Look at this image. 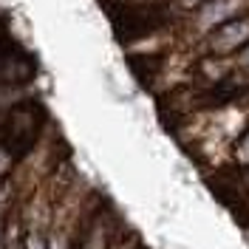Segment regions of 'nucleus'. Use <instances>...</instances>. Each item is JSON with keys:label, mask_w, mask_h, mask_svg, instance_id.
I'll use <instances>...</instances> for the list:
<instances>
[{"label": "nucleus", "mask_w": 249, "mask_h": 249, "mask_svg": "<svg viewBox=\"0 0 249 249\" xmlns=\"http://www.w3.org/2000/svg\"><path fill=\"white\" fill-rule=\"evenodd\" d=\"M65 159H68V153H65V142H62L60 130H57V124L51 122V119H46L37 142L31 144L29 153L20 156L15 173L9 176V184L15 187L17 201L29 198L31 193L43 184Z\"/></svg>", "instance_id": "obj_1"}, {"label": "nucleus", "mask_w": 249, "mask_h": 249, "mask_svg": "<svg viewBox=\"0 0 249 249\" xmlns=\"http://www.w3.org/2000/svg\"><path fill=\"white\" fill-rule=\"evenodd\" d=\"M244 15H249V0H210V3L198 6L196 12L181 17V26H176L178 40H181L184 48H196L218 26H224V23Z\"/></svg>", "instance_id": "obj_2"}, {"label": "nucleus", "mask_w": 249, "mask_h": 249, "mask_svg": "<svg viewBox=\"0 0 249 249\" xmlns=\"http://www.w3.org/2000/svg\"><path fill=\"white\" fill-rule=\"evenodd\" d=\"M249 46V15L235 17L230 23L218 26L196 46L198 54H215V57H238Z\"/></svg>", "instance_id": "obj_3"}, {"label": "nucleus", "mask_w": 249, "mask_h": 249, "mask_svg": "<svg viewBox=\"0 0 249 249\" xmlns=\"http://www.w3.org/2000/svg\"><path fill=\"white\" fill-rule=\"evenodd\" d=\"M119 227H122V218L116 215V210L108 207V204H102L96 210V215L91 218V224L82 230V235L77 238L74 247L77 249H108Z\"/></svg>", "instance_id": "obj_4"}, {"label": "nucleus", "mask_w": 249, "mask_h": 249, "mask_svg": "<svg viewBox=\"0 0 249 249\" xmlns=\"http://www.w3.org/2000/svg\"><path fill=\"white\" fill-rule=\"evenodd\" d=\"M230 167H235V170H249V127L235 139L232 150H230Z\"/></svg>", "instance_id": "obj_5"}, {"label": "nucleus", "mask_w": 249, "mask_h": 249, "mask_svg": "<svg viewBox=\"0 0 249 249\" xmlns=\"http://www.w3.org/2000/svg\"><path fill=\"white\" fill-rule=\"evenodd\" d=\"M17 161H20V156H17L6 142H0V181H6V178L15 173Z\"/></svg>", "instance_id": "obj_6"}, {"label": "nucleus", "mask_w": 249, "mask_h": 249, "mask_svg": "<svg viewBox=\"0 0 249 249\" xmlns=\"http://www.w3.org/2000/svg\"><path fill=\"white\" fill-rule=\"evenodd\" d=\"M108 249H142L139 247V238H136V232L133 230H127V227H119L116 230V235H113V241H110Z\"/></svg>", "instance_id": "obj_7"}, {"label": "nucleus", "mask_w": 249, "mask_h": 249, "mask_svg": "<svg viewBox=\"0 0 249 249\" xmlns=\"http://www.w3.org/2000/svg\"><path fill=\"white\" fill-rule=\"evenodd\" d=\"M17 204H20V201H17V193H15V187L9 184V178H6V181H0V221L12 213Z\"/></svg>", "instance_id": "obj_8"}, {"label": "nucleus", "mask_w": 249, "mask_h": 249, "mask_svg": "<svg viewBox=\"0 0 249 249\" xmlns=\"http://www.w3.org/2000/svg\"><path fill=\"white\" fill-rule=\"evenodd\" d=\"M204 3H210V0H170V9L178 17H184V15H190V12H196L198 6H204Z\"/></svg>", "instance_id": "obj_9"}, {"label": "nucleus", "mask_w": 249, "mask_h": 249, "mask_svg": "<svg viewBox=\"0 0 249 249\" xmlns=\"http://www.w3.org/2000/svg\"><path fill=\"white\" fill-rule=\"evenodd\" d=\"M46 249H74V241H71L68 235H62V232H54V230H48Z\"/></svg>", "instance_id": "obj_10"}, {"label": "nucleus", "mask_w": 249, "mask_h": 249, "mask_svg": "<svg viewBox=\"0 0 249 249\" xmlns=\"http://www.w3.org/2000/svg\"><path fill=\"white\" fill-rule=\"evenodd\" d=\"M46 241H48V232H26V238H23V244H20V249H46Z\"/></svg>", "instance_id": "obj_11"}, {"label": "nucleus", "mask_w": 249, "mask_h": 249, "mask_svg": "<svg viewBox=\"0 0 249 249\" xmlns=\"http://www.w3.org/2000/svg\"><path fill=\"white\" fill-rule=\"evenodd\" d=\"M232 60H235V71H238V74H244V77L249 79V46L244 48L238 57H232Z\"/></svg>", "instance_id": "obj_12"}, {"label": "nucleus", "mask_w": 249, "mask_h": 249, "mask_svg": "<svg viewBox=\"0 0 249 249\" xmlns=\"http://www.w3.org/2000/svg\"><path fill=\"white\" fill-rule=\"evenodd\" d=\"M0 249H6V241H3V230H0Z\"/></svg>", "instance_id": "obj_13"}, {"label": "nucleus", "mask_w": 249, "mask_h": 249, "mask_svg": "<svg viewBox=\"0 0 249 249\" xmlns=\"http://www.w3.org/2000/svg\"><path fill=\"white\" fill-rule=\"evenodd\" d=\"M247 99H249V93H247Z\"/></svg>", "instance_id": "obj_14"}]
</instances>
